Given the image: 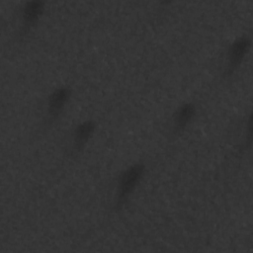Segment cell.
Listing matches in <instances>:
<instances>
[{
  "instance_id": "cell-3",
  "label": "cell",
  "mask_w": 253,
  "mask_h": 253,
  "mask_svg": "<svg viewBox=\"0 0 253 253\" xmlns=\"http://www.w3.org/2000/svg\"><path fill=\"white\" fill-rule=\"evenodd\" d=\"M70 97V90L65 87L57 88L54 90L47 101V115L48 118L54 120L64 109L68 99Z\"/></svg>"
},
{
  "instance_id": "cell-4",
  "label": "cell",
  "mask_w": 253,
  "mask_h": 253,
  "mask_svg": "<svg viewBox=\"0 0 253 253\" xmlns=\"http://www.w3.org/2000/svg\"><path fill=\"white\" fill-rule=\"evenodd\" d=\"M195 107L193 104L186 103L179 107L174 115V128L178 131L183 130L195 116Z\"/></svg>"
},
{
  "instance_id": "cell-6",
  "label": "cell",
  "mask_w": 253,
  "mask_h": 253,
  "mask_svg": "<svg viewBox=\"0 0 253 253\" xmlns=\"http://www.w3.org/2000/svg\"><path fill=\"white\" fill-rule=\"evenodd\" d=\"M43 10V3L42 2H28L22 12L23 23L26 29H30L40 18Z\"/></svg>"
},
{
  "instance_id": "cell-2",
  "label": "cell",
  "mask_w": 253,
  "mask_h": 253,
  "mask_svg": "<svg viewBox=\"0 0 253 253\" xmlns=\"http://www.w3.org/2000/svg\"><path fill=\"white\" fill-rule=\"evenodd\" d=\"M249 47L250 40L247 37H241L234 41L227 53V73L232 72L240 64Z\"/></svg>"
},
{
  "instance_id": "cell-1",
  "label": "cell",
  "mask_w": 253,
  "mask_h": 253,
  "mask_svg": "<svg viewBox=\"0 0 253 253\" xmlns=\"http://www.w3.org/2000/svg\"><path fill=\"white\" fill-rule=\"evenodd\" d=\"M144 172L142 164H135L127 168L119 178L117 187V206L122 205L138 185Z\"/></svg>"
},
{
  "instance_id": "cell-5",
  "label": "cell",
  "mask_w": 253,
  "mask_h": 253,
  "mask_svg": "<svg viewBox=\"0 0 253 253\" xmlns=\"http://www.w3.org/2000/svg\"><path fill=\"white\" fill-rule=\"evenodd\" d=\"M95 130V124L91 121H86L80 125H78L74 130V147L76 150H80L89 138L92 136Z\"/></svg>"
}]
</instances>
